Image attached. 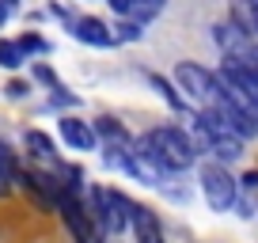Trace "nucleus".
Instances as JSON below:
<instances>
[{"label": "nucleus", "instance_id": "f257e3e1", "mask_svg": "<svg viewBox=\"0 0 258 243\" xmlns=\"http://www.w3.org/2000/svg\"><path fill=\"white\" fill-rule=\"evenodd\" d=\"M137 148L167 175H182L198 160V145H194L190 130H178V126H152L137 137Z\"/></svg>", "mask_w": 258, "mask_h": 243}, {"label": "nucleus", "instance_id": "f03ea898", "mask_svg": "<svg viewBox=\"0 0 258 243\" xmlns=\"http://www.w3.org/2000/svg\"><path fill=\"white\" fill-rule=\"evenodd\" d=\"M190 137H194V145H198V156H217L220 163L239 160V152H243V137L217 110H194Z\"/></svg>", "mask_w": 258, "mask_h": 243}, {"label": "nucleus", "instance_id": "7ed1b4c3", "mask_svg": "<svg viewBox=\"0 0 258 243\" xmlns=\"http://www.w3.org/2000/svg\"><path fill=\"white\" fill-rule=\"evenodd\" d=\"M175 84H178V91L186 95V103H190L194 110H217L220 99H224L220 76L209 73L205 65H198V61H182V65L175 69Z\"/></svg>", "mask_w": 258, "mask_h": 243}, {"label": "nucleus", "instance_id": "20e7f679", "mask_svg": "<svg viewBox=\"0 0 258 243\" xmlns=\"http://www.w3.org/2000/svg\"><path fill=\"white\" fill-rule=\"evenodd\" d=\"M133 209H137V202H129L121 190L110 187L91 190V217H95L103 235H121L125 228H133Z\"/></svg>", "mask_w": 258, "mask_h": 243}, {"label": "nucleus", "instance_id": "39448f33", "mask_svg": "<svg viewBox=\"0 0 258 243\" xmlns=\"http://www.w3.org/2000/svg\"><path fill=\"white\" fill-rule=\"evenodd\" d=\"M198 183H202V194L209 202V209H217V213H228L235 205V198H239V183L232 178V171L220 160H205L202 171H198Z\"/></svg>", "mask_w": 258, "mask_h": 243}, {"label": "nucleus", "instance_id": "423d86ee", "mask_svg": "<svg viewBox=\"0 0 258 243\" xmlns=\"http://www.w3.org/2000/svg\"><path fill=\"white\" fill-rule=\"evenodd\" d=\"M213 38H217L220 53H224L228 61H239V65H254L258 69V38L250 31H243L235 19H220V23L213 27Z\"/></svg>", "mask_w": 258, "mask_h": 243}, {"label": "nucleus", "instance_id": "0eeeda50", "mask_svg": "<svg viewBox=\"0 0 258 243\" xmlns=\"http://www.w3.org/2000/svg\"><path fill=\"white\" fill-rule=\"evenodd\" d=\"M57 213H61V220L69 224V232H73L76 243H99V235H95L99 224H95V217H91V209L80 202L76 190L64 187L61 194H57Z\"/></svg>", "mask_w": 258, "mask_h": 243}, {"label": "nucleus", "instance_id": "6e6552de", "mask_svg": "<svg viewBox=\"0 0 258 243\" xmlns=\"http://www.w3.org/2000/svg\"><path fill=\"white\" fill-rule=\"evenodd\" d=\"M57 133H61V141L69 148H76V152H91V148L99 145V133H95V126L91 122H84V118H61L57 122Z\"/></svg>", "mask_w": 258, "mask_h": 243}, {"label": "nucleus", "instance_id": "1a4fd4ad", "mask_svg": "<svg viewBox=\"0 0 258 243\" xmlns=\"http://www.w3.org/2000/svg\"><path fill=\"white\" fill-rule=\"evenodd\" d=\"M133 235H137V243H167V239H163L160 217H156L152 209H145V205L133 209Z\"/></svg>", "mask_w": 258, "mask_h": 243}, {"label": "nucleus", "instance_id": "9d476101", "mask_svg": "<svg viewBox=\"0 0 258 243\" xmlns=\"http://www.w3.org/2000/svg\"><path fill=\"white\" fill-rule=\"evenodd\" d=\"M76 38L80 42H88V46H114V42H118V34H110V27L106 23H99V19H76Z\"/></svg>", "mask_w": 258, "mask_h": 243}, {"label": "nucleus", "instance_id": "9b49d317", "mask_svg": "<svg viewBox=\"0 0 258 243\" xmlns=\"http://www.w3.org/2000/svg\"><path fill=\"white\" fill-rule=\"evenodd\" d=\"M148 84H152L156 91L163 95V103L171 106V110H178V114H194V106L186 103V95L178 91V84H171V80H163L160 73H148Z\"/></svg>", "mask_w": 258, "mask_h": 243}, {"label": "nucleus", "instance_id": "f8f14e48", "mask_svg": "<svg viewBox=\"0 0 258 243\" xmlns=\"http://www.w3.org/2000/svg\"><path fill=\"white\" fill-rule=\"evenodd\" d=\"M232 19L258 38V0H232Z\"/></svg>", "mask_w": 258, "mask_h": 243}, {"label": "nucleus", "instance_id": "ddd939ff", "mask_svg": "<svg viewBox=\"0 0 258 243\" xmlns=\"http://www.w3.org/2000/svg\"><path fill=\"white\" fill-rule=\"evenodd\" d=\"M27 148H31V156H38V160H46V163H57V152H53V141H49L46 133L31 130V133H27Z\"/></svg>", "mask_w": 258, "mask_h": 243}, {"label": "nucleus", "instance_id": "4468645a", "mask_svg": "<svg viewBox=\"0 0 258 243\" xmlns=\"http://www.w3.org/2000/svg\"><path fill=\"white\" fill-rule=\"evenodd\" d=\"M95 133H99V141H103V145H114V141H133L114 118H95Z\"/></svg>", "mask_w": 258, "mask_h": 243}, {"label": "nucleus", "instance_id": "2eb2a0df", "mask_svg": "<svg viewBox=\"0 0 258 243\" xmlns=\"http://www.w3.org/2000/svg\"><path fill=\"white\" fill-rule=\"evenodd\" d=\"M163 8H167V0H133V12H129V16L137 19V23H152Z\"/></svg>", "mask_w": 258, "mask_h": 243}, {"label": "nucleus", "instance_id": "dca6fc26", "mask_svg": "<svg viewBox=\"0 0 258 243\" xmlns=\"http://www.w3.org/2000/svg\"><path fill=\"white\" fill-rule=\"evenodd\" d=\"M0 65H4V69H19V65H23V46L0 42Z\"/></svg>", "mask_w": 258, "mask_h": 243}, {"label": "nucleus", "instance_id": "f3484780", "mask_svg": "<svg viewBox=\"0 0 258 243\" xmlns=\"http://www.w3.org/2000/svg\"><path fill=\"white\" fill-rule=\"evenodd\" d=\"M239 194H243V198H250V202L258 198V171H247V175L239 178Z\"/></svg>", "mask_w": 258, "mask_h": 243}, {"label": "nucleus", "instance_id": "a211bd4d", "mask_svg": "<svg viewBox=\"0 0 258 243\" xmlns=\"http://www.w3.org/2000/svg\"><path fill=\"white\" fill-rule=\"evenodd\" d=\"M141 27H145V23H137V19H133V23H121L118 27V42H137L141 38Z\"/></svg>", "mask_w": 258, "mask_h": 243}, {"label": "nucleus", "instance_id": "6ab92c4d", "mask_svg": "<svg viewBox=\"0 0 258 243\" xmlns=\"http://www.w3.org/2000/svg\"><path fill=\"white\" fill-rule=\"evenodd\" d=\"M19 46H23V49H31V53H46V42H42V38H34V34H27V38L19 42Z\"/></svg>", "mask_w": 258, "mask_h": 243}, {"label": "nucleus", "instance_id": "aec40b11", "mask_svg": "<svg viewBox=\"0 0 258 243\" xmlns=\"http://www.w3.org/2000/svg\"><path fill=\"white\" fill-rule=\"evenodd\" d=\"M110 8L118 12V16H129V12H133V0H110Z\"/></svg>", "mask_w": 258, "mask_h": 243}, {"label": "nucleus", "instance_id": "412c9836", "mask_svg": "<svg viewBox=\"0 0 258 243\" xmlns=\"http://www.w3.org/2000/svg\"><path fill=\"white\" fill-rule=\"evenodd\" d=\"M8 95H12V99H23V95H27V84H19V80L8 84Z\"/></svg>", "mask_w": 258, "mask_h": 243}, {"label": "nucleus", "instance_id": "4be33fe9", "mask_svg": "<svg viewBox=\"0 0 258 243\" xmlns=\"http://www.w3.org/2000/svg\"><path fill=\"white\" fill-rule=\"evenodd\" d=\"M106 243H121V235H106Z\"/></svg>", "mask_w": 258, "mask_h": 243}]
</instances>
